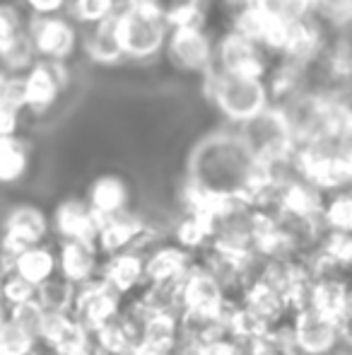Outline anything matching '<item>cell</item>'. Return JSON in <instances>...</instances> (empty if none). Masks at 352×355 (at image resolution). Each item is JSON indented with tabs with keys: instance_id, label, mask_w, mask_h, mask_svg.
Returning <instances> with one entry per match:
<instances>
[{
	"instance_id": "6da1fadb",
	"label": "cell",
	"mask_w": 352,
	"mask_h": 355,
	"mask_svg": "<svg viewBox=\"0 0 352 355\" xmlns=\"http://www.w3.org/2000/svg\"><path fill=\"white\" fill-rule=\"evenodd\" d=\"M116 19L128 61H152L167 49L172 24L155 0H123L118 3Z\"/></svg>"
},
{
	"instance_id": "7a4b0ae2",
	"label": "cell",
	"mask_w": 352,
	"mask_h": 355,
	"mask_svg": "<svg viewBox=\"0 0 352 355\" xmlns=\"http://www.w3.org/2000/svg\"><path fill=\"white\" fill-rule=\"evenodd\" d=\"M205 92L215 102L217 112L234 126L272 104L266 75L210 71L205 75Z\"/></svg>"
},
{
	"instance_id": "3957f363",
	"label": "cell",
	"mask_w": 352,
	"mask_h": 355,
	"mask_svg": "<svg viewBox=\"0 0 352 355\" xmlns=\"http://www.w3.org/2000/svg\"><path fill=\"white\" fill-rule=\"evenodd\" d=\"M237 133H239L241 141L246 143V148L251 150V155L261 164L297 153V143L295 136H292L290 121H287L285 112L277 104H268L263 112H259L256 116L239 123Z\"/></svg>"
},
{
	"instance_id": "277c9868",
	"label": "cell",
	"mask_w": 352,
	"mask_h": 355,
	"mask_svg": "<svg viewBox=\"0 0 352 355\" xmlns=\"http://www.w3.org/2000/svg\"><path fill=\"white\" fill-rule=\"evenodd\" d=\"M167 53L178 71L205 78L215 63V39L210 34V27L203 22L172 27L167 39Z\"/></svg>"
},
{
	"instance_id": "5b68a950",
	"label": "cell",
	"mask_w": 352,
	"mask_h": 355,
	"mask_svg": "<svg viewBox=\"0 0 352 355\" xmlns=\"http://www.w3.org/2000/svg\"><path fill=\"white\" fill-rule=\"evenodd\" d=\"M29 34H32L39 58L71 61L77 49H80V27L68 12L32 15Z\"/></svg>"
},
{
	"instance_id": "8992f818",
	"label": "cell",
	"mask_w": 352,
	"mask_h": 355,
	"mask_svg": "<svg viewBox=\"0 0 352 355\" xmlns=\"http://www.w3.org/2000/svg\"><path fill=\"white\" fill-rule=\"evenodd\" d=\"M270 53L256 39L227 27L215 37V63L212 71L266 75L270 68Z\"/></svg>"
},
{
	"instance_id": "52a82bcc",
	"label": "cell",
	"mask_w": 352,
	"mask_h": 355,
	"mask_svg": "<svg viewBox=\"0 0 352 355\" xmlns=\"http://www.w3.org/2000/svg\"><path fill=\"white\" fill-rule=\"evenodd\" d=\"M68 78H71V75H68V61L39 58V61L22 75L27 112L46 114L51 107H56L63 89L68 87Z\"/></svg>"
},
{
	"instance_id": "ba28073f",
	"label": "cell",
	"mask_w": 352,
	"mask_h": 355,
	"mask_svg": "<svg viewBox=\"0 0 352 355\" xmlns=\"http://www.w3.org/2000/svg\"><path fill=\"white\" fill-rule=\"evenodd\" d=\"M121 300H123L121 293H116L106 281H102V276H97L75 288V300H73L71 314L77 322L85 324L89 331H94L104 322L116 317L118 307H121Z\"/></svg>"
},
{
	"instance_id": "9c48e42d",
	"label": "cell",
	"mask_w": 352,
	"mask_h": 355,
	"mask_svg": "<svg viewBox=\"0 0 352 355\" xmlns=\"http://www.w3.org/2000/svg\"><path fill=\"white\" fill-rule=\"evenodd\" d=\"M48 234V218L41 208L32 206V203H19L12 211L5 215L3 220V234H0V244L8 254L17 259L22 249L32 247V244H41Z\"/></svg>"
},
{
	"instance_id": "30bf717a",
	"label": "cell",
	"mask_w": 352,
	"mask_h": 355,
	"mask_svg": "<svg viewBox=\"0 0 352 355\" xmlns=\"http://www.w3.org/2000/svg\"><path fill=\"white\" fill-rule=\"evenodd\" d=\"M292 334H295V348L302 355H324L338 341L340 322L319 309L306 307L292 314Z\"/></svg>"
},
{
	"instance_id": "8fae6325",
	"label": "cell",
	"mask_w": 352,
	"mask_h": 355,
	"mask_svg": "<svg viewBox=\"0 0 352 355\" xmlns=\"http://www.w3.org/2000/svg\"><path fill=\"white\" fill-rule=\"evenodd\" d=\"M56 254L58 273H63L75 285L97 278L104 261L97 242H89V239H61V247H58Z\"/></svg>"
},
{
	"instance_id": "7c38bea8",
	"label": "cell",
	"mask_w": 352,
	"mask_h": 355,
	"mask_svg": "<svg viewBox=\"0 0 352 355\" xmlns=\"http://www.w3.org/2000/svg\"><path fill=\"white\" fill-rule=\"evenodd\" d=\"M80 46L87 53L89 61L102 63V66H113L123 61V46L118 37V19L116 12L106 19H99L94 24H82L80 27Z\"/></svg>"
},
{
	"instance_id": "4fadbf2b",
	"label": "cell",
	"mask_w": 352,
	"mask_h": 355,
	"mask_svg": "<svg viewBox=\"0 0 352 355\" xmlns=\"http://www.w3.org/2000/svg\"><path fill=\"white\" fill-rule=\"evenodd\" d=\"M41 338L58 355H85L92 346V331L71 312L48 314Z\"/></svg>"
},
{
	"instance_id": "5bb4252c",
	"label": "cell",
	"mask_w": 352,
	"mask_h": 355,
	"mask_svg": "<svg viewBox=\"0 0 352 355\" xmlns=\"http://www.w3.org/2000/svg\"><path fill=\"white\" fill-rule=\"evenodd\" d=\"M181 302H183V309L217 314L222 302H225V290H222V285L196 261L191 266V271L183 276Z\"/></svg>"
},
{
	"instance_id": "9a60e30c",
	"label": "cell",
	"mask_w": 352,
	"mask_h": 355,
	"mask_svg": "<svg viewBox=\"0 0 352 355\" xmlns=\"http://www.w3.org/2000/svg\"><path fill=\"white\" fill-rule=\"evenodd\" d=\"M53 227L61 239H89V242H94L99 232V215L82 198H68L56 208Z\"/></svg>"
},
{
	"instance_id": "2e32d148",
	"label": "cell",
	"mask_w": 352,
	"mask_h": 355,
	"mask_svg": "<svg viewBox=\"0 0 352 355\" xmlns=\"http://www.w3.org/2000/svg\"><path fill=\"white\" fill-rule=\"evenodd\" d=\"M196 263V254L183 249L174 239H165L145 257V281L183 278Z\"/></svg>"
},
{
	"instance_id": "e0dca14e",
	"label": "cell",
	"mask_w": 352,
	"mask_h": 355,
	"mask_svg": "<svg viewBox=\"0 0 352 355\" xmlns=\"http://www.w3.org/2000/svg\"><path fill=\"white\" fill-rule=\"evenodd\" d=\"M142 218L131 211H123L113 218L99 220V232H97V247L102 257H111L118 252H128L136 242V237L142 232Z\"/></svg>"
},
{
	"instance_id": "ac0fdd59",
	"label": "cell",
	"mask_w": 352,
	"mask_h": 355,
	"mask_svg": "<svg viewBox=\"0 0 352 355\" xmlns=\"http://www.w3.org/2000/svg\"><path fill=\"white\" fill-rule=\"evenodd\" d=\"M99 276L116 293L131 295L145 283V259L136 252H118L111 257H104Z\"/></svg>"
},
{
	"instance_id": "d6986e66",
	"label": "cell",
	"mask_w": 352,
	"mask_h": 355,
	"mask_svg": "<svg viewBox=\"0 0 352 355\" xmlns=\"http://www.w3.org/2000/svg\"><path fill=\"white\" fill-rule=\"evenodd\" d=\"M128 198H131V191H128L126 182L116 174H104L92 184L87 203L99 215V220H106L128 211Z\"/></svg>"
},
{
	"instance_id": "ffe728a7",
	"label": "cell",
	"mask_w": 352,
	"mask_h": 355,
	"mask_svg": "<svg viewBox=\"0 0 352 355\" xmlns=\"http://www.w3.org/2000/svg\"><path fill=\"white\" fill-rule=\"evenodd\" d=\"M311 307L340 322V317L350 309L348 278H321V281H314V288H311Z\"/></svg>"
},
{
	"instance_id": "44dd1931",
	"label": "cell",
	"mask_w": 352,
	"mask_h": 355,
	"mask_svg": "<svg viewBox=\"0 0 352 355\" xmlns=\"http://www.w3.org/2000/svg\"><path fill=\"white\" fill-rule=\"evenodd\" d=\"M15 271L24 276L27 281L39 285L46 278H51L58 271V254L46 244H32V247L22 249L15 259Z\"/></svg>"
},
{
	"instance_id": "7402d4cb",
	"label": "cell",
	"mask_w": 352,
	"mask_h": 355,
	"mask_svg": "<svg viewBox=\"0 0 352 355\" xmlns=\"http://www.w3.org/2000/svg\"><path fill=\"white\" fill-rule=\"evenodd\" d=\"M75 288L77 285L68 281L63 273H53L51 278L41 281L37 285V300L41 302V307L48 314H63L71 312L73 300H75Z\"/></svg>"
},
{
	"instance_id": "603a6c76",
	"label": "cell",
	"mask_w": 352,
	"mask_h": 355,
	"mask_svg": "<svg viewBox=\"0 0 352 355\" xmlns=\"http://www.w3.org/2000/svg\"><path fill=\"white\" fill-rule=\"evenodd\" d=\"M29 164V148L22 138L0 136V184H15L24 177Z\"/></svg>"
},
{
	"instance_id": "cb8c5ba5",
	"label": "cell",
	"mask_w": 352,
	"mask_h": 355,
	"mask_svg": "<svg viewBox=\"0 0 352 355\" xmlns=\"http://www.w3.org/2000/svg\"><path fill=\"white\" fill-rule=\"evenodd\" d=\"M275 24H297L316 15V0H254Z\"/></svg>"
},
{
	"instance_id": "d4e9b609",
	"label": "cell",
	"mask_w": 352,
	"mask_h": 355,
	"mask_svg": "<svg viewBox=\"0 0 352 355\" xmlns=\"http://www.w3.org/2000/svg\"><path fill=\"white\" fill-rule=\"evenodd\" d=\"M324 220L331 230L352 234V187L328 193L324 206Z\"/></svg>"
},
{
	"instance_id": "484cf974",
	"label": "cell",
	"mask_w": 352,
	"mask_h": 355,
	"mask_svg": "<svg viewBox=\"0 0 352 355\" xmlns=\"http://www.w3.org/2000/svg\"><path fill=\"white\" fill-rule=\"evenodd\" d=\"M37 338L24 331L15 319H5L0 324V355H32Z\"/></svg>"
},
{
	"instance_id": "4316f807",
	"label": "cell",
	"mask_w": 352,
	"mask_h": 355,
	"mask_svg": "<svg viewBox=\"0 0 352 355\" xmlns=\"http://www.w3.org/2000/svg\"><path fill=\"white\" fill-rule=\"evenodd\" d=\"M46 317H48V312L41 307V302H39L37 297L24 300V302H17V304H10V319H15V322H17L24 331L32 334L37 341L44 336Z\"/></svg>"
},
{
	"instance_id": "83f0119b",
	"label": "cell",
	"mask_w": 352,
	"mask_h": 355,
	"mask_svg": "<svg viewBox=\"0 0 352 355\" xmlns=\"http://www.w3.org/2000/svg\"><path fill=\"white\" fill-rule=\"evenodd\" d=\"M118 10V0H71L66 12L77 22V27L82 24H94L99 19L111 17Z\"/></svg>"
},
{
	"instance_id": "f1b7e54d",
	"label": "cell",
	"mask_w": 352,
	"mask_h": 355,
	"mask_svg": "<svg viewBox=\"0 0 352 355\" xmlns=\"http://www.w3.org/2000/svg\"><path fill=\"white\" fill-rule=\"evenodd\" d=\"M0 293H3V297L8 300L10 304H17V302H24V300L37 297V285L32 281H27L24 276H19L17 271H10L8 276L0 281Z\"/></svg>"
},
{
	"instance_id": "f546056e",
	"label": "cell",
	"mask_w": 352,
	"mask_h": 355,
	"mask_svg": "<svg viewBox=\"0 0 352 355\" xmlns=\"http://www.w3.org/2000/svg\"><path fill=\"white\" fill-rule=\"evenodd\" d=\"M29 15H58L66 12L71 0H19Z\"/></svg>"
},
{
	"instance_id": "4dcf8cb0",
	"label": "cell",
	"mask_w": 352,
	"mask_h": 355,
	"mask_svg": "<svg viewBox=\"0 0 352 355\" xmlns=\"http://www.w3.org/2000/svg\"><path fill=\"white\" fill-rule=\"evenodd\" d=\"M340 334L352 338V309H348V312L340 317Z\"/></svg>"
},
{
	"instance_id": "1f68e13d",
	"label": "cell",
	"mask_w": 352,
	"mask_h": 355,
	"mask_svg": "<svg viewBox=\"0 0 352 355\" xmlns=\"http://www.w3.org/2000/svg\"><path fill=\"white\" fill-rule=\"evenodd\" d=\"M8 317H10V302L3 297V293H0V324H3Z\"/></svg>"
},
{
	"instance_id": "d6a6232c",
	"label": "cell",
	"mask_w": 352,
	"mask_h": 355,
	"mask_svg": "<svg viewBox=\"0 0 352 355\" xmlns=\"http://www.w3.org/2000/svg\"><path fill=\"white\" fill-rule=\"evenodd\" d=\"M348 283H350V309H352V278H350Z\"/></svg>"
}]
</instances>
